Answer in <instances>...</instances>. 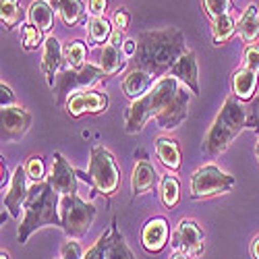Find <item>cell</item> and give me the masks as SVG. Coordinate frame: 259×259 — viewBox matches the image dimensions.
Segmentation results:
<instances>
[{
    "instance_id": "obj_20",
    "label": "cell",
    "mask_w": 259,
    "mask_h": 259,
    "mask_svg": "<svg viewBox=\"0 0 259 259\" xmlns=\"http://www.w3.org/2000/svg\"><path fill=\"white\" fill-rule=\"evenodd\" d=\"M154 85H156V79L149 73H145L141 69H131L122 79V92L128 100L135 102V100L143 98Z\"/></svg>"
},
{
    "instance_id": "obj_5",
    "label": "cell",
    "mask_w": 259,
    "mask_h": 259,
    "mask_svg": "<svg viewBox=\"0 0 259 259\" xmlns=\"http://www.w3.org/2000/svg\"><path fill=\"white\" fill-rule=\"evenodd\" d=\"M77 177L83 179L85 183H90L96 193L106 197H112L120 187V168L114 160V156L108 152L102 145L92 147V158H90V168L88 175L77 172Z\"/></svg>"
},
{
    "instance_id": "obj_28",
    "label": "cell",
    "mask_w": 259,
    "mask_h": 259,
    "mask_svg": "<svg viewBox=\"0 0 259 259\" xmlns=\"http://www.w3.org/2000/svg\"><path fill=\"white\" fill-rule=\"evenodd\" d=\"M85 29H88V35H90V41L92 44H108L114 33L112 29V23L108 21L106 17H92L88 23H85Z\"/></svg>"
},
{
    "instance_id": "obj_19",
    "label": "cell",
    "mask_w": 259,
    "mask_h": 259,
    "mask_svg": "<svg viewBox=\"0 0 259 259\" xmlns=\"http://www.w3.org/2000/svg\"><path fill=\"white\" fill-rule=\"evenodd\" d=\"M257 85H259V75L253 73L247 67H239L232 77H230V88L232 96L241 102H253L257 96Z\"/></svg>"
},
{
    "instance_id": "obj_30",
    "label": "cell",
    "mask_w": 259,
    "mask_h": 259,
    "mask_svg": "<svg viewBox=\"0 0 259 259\" xmlns=\"http://www.w3.org/2000/svg\"><path fill=\"white\" fill-rule=\"evenodd\" d=\"M160 197H162V203L168 209H175L181 203V185H179L177 177H172V175H164L162 177V181H160Z\"/></svg>"
},
{
    "instance_id": "obj_23",
    "label": "cell",
    "mask_w": 259,
    "mask_h": 259,
    "mask_svg": "<svg viewBox=\"0 0 259 259\" xmlns=\"http://www.w3.org/2000/svg\"><path fill=\"white\" fill-rule=\"evenodd\" d=\"M236 33L241 35V39L247 46L255 44L259 39V9L255 5H249L241 15L239 23H236Z\"/></svg>"
},
{
    "instance_id": "obj_26",
    "label": "cell",
    "mask_w": 259,
    "mask_h": 259,
    "mask_svg": "<svg viewBox=\"0 0 259 259\" xmlns=\"http://www.w3.org/2000/svg\"><path fill=\"white\" fill-rule=\"evenodd\" d=\"M108 251H106V259H135L133 251L128 249L124 236L120 234L118 226H116V220H112V224L108 226Z\"/></svg>"
},
{
    "instance_id": "obj_18",
    "label": "cell",
    "mask_w": 259,
    "mask_h": 259,
    "mask_svg": "<svg viewBox=\"0 0 259 259\" xmlns=\"http://www.w3.org/2000/svg\"><path fill=\"white\" fill-rule=\"evenodd\" d=\"M64 64V52L56 35H48L44 41V56H41V73L46 75V81L50 88H54V79L62 71Z\"/></svg>"
},
{
    "instance_id": "obj_25",
    "label": "cell",
    "mask_w": 259,
    "mask_h": 259,
    "mask_svg": "<svg viewBox=\"0 0 259 259\" xmlns=\"http://www.w3.org/2000/svg\"><path fill=\"white\" fill-rule=\"evenodd\" d=\"M52 7L60 13V19L64 21V25H77L79 21H85V5L83 0H50ZM88 23V21H85Z\"/></svg>"
},
{
    "instance_id": "obj_10",
    "label": "cell",
    "mask_w": 259,
    "mask_h": 259,
    "mask_svg": "<svg viewBox=\"0 0 259 259\" xmlns=\"http://www.w3.org/2000/svg\"><path fill=\"white\" fill-rule=\"evenodd\" d=\"M0 126H3V131H0V139H3V143L19 141L29 131L31 114L25 110L23 106L0 108Z\"/></svg>"
},
{
    "instance_id": "obj_37",
    "label": "cell",
    "mask_w": 259,
    "mask_h": 259,
    "mask_svg": "<svg viewBox=\"0 0 259 259\" xmlns=\"http://www.w3.org/2000/svg\"><path fill=\"white\" fill-rule=\"evenodd\" d=\"M83 249L75 239H67L60 247V259H83Z\"/></svg>"
},
{
    "instance_id": "obj_34",
    "label": "cell",
    "mask_w": 259,
    "mask_h": 259,
    "mask_svg": "<svg viewBox=\"0 0 259 259\" xmlns=\"http://www.w3.org/2000/svg\"><path fill=\"white\" fill-rule=\"evenodd\" d=\"M203 3V11L205 15L213 21L220 15H228L230 11H234V3L232 0H201Z\"/></svg>"
},
{
    "instance_id": "obj_3",
    "label": "cell",
    "mask_w": 259,
    "mask_h": 259,
    "mask_svg": "<svg viewBox=\"0 0 259 259\" xmlns=\"http://www.w3.org/2000/svg\"><path fill=\"white\" fill-rule=\"evenodd\" d=\"M181 92V81L172 75H164L156 81V85L149 90L143 98L131 102V106L124 112V131L128 135L141 133L143 126L149 120H156L166 108L175 102V98Z\"/></svg>"
},
{
    "instance_id": "obj_47",
    "label": "cell",
    "mask_w": 259,
    "mask_h": 259,
    "mask_svg": "<svg viewBox=\"0 0 259 259\" xmlns=\"http://www.w3.org/2000/svg\"><path fill=\"white\" fill-rule=\"evenodd\" d=\"M0 259H11V255H9V253L3 249V251H0Z\"/></svg>"
},
{
    "instance_id": "obj_24",
    "label": "cell",
    "mask_w": 259,
    "mask_h": 259,
    "mask_svg": "<svg viewBox=\"0 0 259 259\" xmlns=\"http://www.w3.org/2000/svg\"><path fill=\"white\" fill-rule=\"evenodd\" d=\"M54 7L50 0H33L29 11H27V17H29V23H33L35 27H39L44 33H48L54 25Z\"/></svg>"
},
{
    "instance_id": "obj_43",
    "label": "cell",
    "mask_w": 259,
    "mask_h": 259,
    "mask_svg": "<svg viewBox=\"0 0 259 259\" xmlns=\"http://www.w3.org/2000/svg\"><path fill=\"white\" fill-rule=\"evenodd\" d=\"M124 37H122V31H116L114 29V33H112V37H110V41H108V44H112V46H116V48H122L124 46Z\"/></svg>"
},
{
    "instance_id": "obj_4",
    "label": "cell",
    "mask_w": 259,
    "mask_h": 259,
    "mask_svg": "<svg viewBox=\"0 0 259 259\" xmlns=\"http://www.w3.org/2000/svg\"><path fill=\"white\" fill-rule=\"evenodd\" d=\"M247 108L243 106L241 100H236L234 96H228L224 100L222 110L218 112L215 120L207 128V133L203 137V154L207 156H220L232 145V141L243 133V128H247Z\"/></svg>"
},
{
    "instance_id": "obj_17",
    "label": "cell",
    "mask_w": 259,
    "mask_h": 259,
    "mask_svg": "<svg viewBox=\"0 0 259 259\" xmlns=\"http://www.w3.org/2000/svg\"><path fill=\"white\" fill-rule=\"evenodd\" d=\"M189 100H191V92L187 88H181L179 96L175 98L166 110L156 118L158 126L164 128V131H172V128H177L181 122L187 120V114H189Z\"/></svg>"
},
{
    "instance_id": "obj_31",
    "label": "cell",
    "mask_w": 259,
    "mask_h": 259,
    "mask_svg": "<svg viewBox=\"0 0 259 259\" xmlns=\"http://www.w3.org/2000/svg\"><path fill=\"white\" fill-rule=\"evenodd\" d=\"M21 0H0V21L5 29H13L21 23Z\"/></svg>"
},
{
    "instance_id": "obj_32",
    "label": "cell",
    "mask_w": 259,
    "mask_h": 259,
    "mask_svg": "<svg viewBox=\"0 0 259 259\" xmlns=\"http://www.w3.org/2000/svg\"><path fill=\"white\" fill-rule=\"evenodd\" d=\"M44 31H41L39 27H35L33 23H25L23 29H21V44H23V48L27 52H33L37 50L39 46H44Z\"/></svg>"
},
{
    "instance_id": "obj_39",
    "label": "cell",
    "mask_w": 259,
    "mask_h": 259,
    "mask_svg": "<svg viewBox=\"0 0 259 259\" xmlns=\"http://www.w3.org/2000/svg\"><path fill=\"white\" fill-rule=\"evenodd\" d=\"M247 128H251L253 133L259 135V94L255 96V100L251 102V106L247 108Z\"/></svg>"
},
{
    "instance_id": "obj_38",
    "label": "cell",
    "mask_w": 259,
    "mask_h": 259,
    "mask_svg": "<svg viewBox=\"0 0 259 259\" xmlns=\"http://www.w3.org/2000/svg\"><path fill=\"white\" fill-rule=\"evenodd\" d=\"M112 25H114L116 31H122V33L128 29V25H131V13H128L126 7H118V9L114 11Z\"/></svg>"
},
{
    "instance_id": "obj_48",
    "label": "cell",
    "mask_w": 259,
    "mask_h": 259,
    "mask_svg": "<svg viewBox=\"0 0 259 259\" xmlns=\"http://www.w3.org/2000/svg\"><path fill=\"white\" fill-rule=\"evenodd\" d=\"M255 158H257V162H259V139H257V143H255Z\"/></svg>"
},
{
    "instance_id": "obj_8",
    "label": "cell",
    "mask_w": 259,
    "mask_h": 259,
    "mask_svg": "<svg viewBox=\"0 0 259 259\" xmlns=\"http://www.w3.org/2000/svg\"><path fill=\"white\" fill-rule=\"evenodd\" d=\"M236 185V179L228 172L220 170L215 164H203L191 175V199H209L224 195Z\"/></svg>"
},
{
    "instance_id": "obj_22",
    "label": "cell",
    "mask_w": 259,
    "mask_h": 259,
    "mask_svg": "<svg viewBox=\"0 0 259 259\" xmlns=\"http://www.w3.org/2000/svg\"><path fill=\"white\" fill-rule=\"evenodd\" d=\"M98 67L106 73V77L118 75V73L126 67L122 48H116V46H112V44H104V46L98 50Z\"/></svg>"
},
{
    "instance_id": "obj_13",
    "label": "cell",
    "mask_w": 259,
    "mask_h": 259,
    "mask_svg": "<svg viewBox=\"0 0 259 259\" xmlns=\"http://www.w3.org/2000/svg\"><path fill=\"white\" fill-rule=\"evenodd\" d=\"M158 181H160V177H158V170H156L154 162L149 160V156L143 152V149H137L135 152L133 175H131V193H133V197L149 193L158 185Z\"/></svg>"
},
{
    "instance_id": "obj_44",
    "label": "cell",
    "mask_w": 259,
    "mask_h": 259,
    "mask_svg": "<svg viewBox=\"0 0 259 259\" xmlns=\"http://www.w3.org/2000/svg\"><path fill=\"white\" fill-rule=\"evenodd\" d=\"M0 172H3V181H0V185H3V189H5V185H9V183L13 181V177L9 175V168H7L5 160H3V162H0Z\"/></svg>"
},
{
    "instance_id": "obj_2",
    "label": "cell",
    "mask_w": 259,
    "mask_h": 259,
    "mask_svg": "<svg viewBox=\"0 0 259 259\" xmlns=\"http://www.w3.org/2000/svg\"><path fill=\"white\" fill-rule=\"evenodd\" d=\"M60 197L58 193L50 187L48 181L44 183H31L27 199L23 205V220L19 222V232L17 241L21 245H25L29 241V236L44 226H60Z\"/></svg>"
},
{
    "instance_id": "obj_9",
    "label": "cell",
    "mask_w": 259,
    "mask_h": 259,
    "mask_svg": "<svg viewBox=\"0 0 259 259\" xmlns=\"http://www.w3.org/2000/svg\"><path fill=\"white\" fill-rule=\"evenodd\" d=\"M170 247L175 251L187 253L189 257H199L205 251V232L195 220L185 218L170 234Z\"/></svg>"
},
{
    "instance_id": "obj_12",
    "label": "cell",
    "mask_w": 259,
    "mask_h": 259,
    "mask_svg": "<svg viewBox=\"0 0 259 259\" xmlns=\"http://www.w3.org/2000/svg\"><path fill=\"white\" fill-rule=\"evenodd\" d=\"M170 241V226L164 215L149 218L141 228V249L147 255H160Z\"/></svg>"
},
{
    "instance_id": "obj_35",
    "label": "cell",
    "mask_w": 259,
    "mask_h": 259,
    "mask_svg": "<svg viewBox=\"0 0 259 259\" xmlns=\"http://www.w3.org/2000/svg\"><path fill=\"white\" fill-rule=\"evenodd\" d=\"M108 236H110V232H104L100 239L94 243L92 249H88V253L83 255V259H106V251H108Z\"/></svg>"
},
{
    "instance_id": "obj_1",
    "label": "cell",
    "mask_w": 259,
    "mask_h": 259,
    "mask_svg": "<svg viewBox=\"0 0 259 259\" xmlns=\"http://www.w3.org/2000/svg\"><path fill=\"white\" fill-rule=\"evenodd\" d=\"M185 52L187 39L177 27L141 31L137 35V52L133 56L131 69H141L158 81L170 73Z\"/></svg>"
},
{
    "instance_id": "obj_6",
    "label": "cell",
    "mask_w": 259,
    "mask_h": 259,
    "mask_svg": "<svg viewBox=\"0 0 259 259\" xmlns=\"http://www.w3.org/2000/svg\"><path fill=\"white\" fill-rule=\"evenodd\" d=\"M108 77L106 73L98 67V64H85L83 69H69L64 67L56 79H54V94H56V104L60 108H64L67 100L77 94V92H85V90H96V85L104 83Z\"/></svg>"
},
{
    "instance_id": "obj_41",
    "label": "cell",
    "mask_w": 259,
    "mask_h": 259,
    "mask_svg": "<svg viewBox=\"0 0 259 259\" xmlns=\"http://www.w3.org/2000/svg\"><path fill=\"white\" fill-rule=\"evenodd\" d=\"M108 9V0H90V15L92 17H104Z\"/></svg>"
},
{
    "instance_id": "obj_36",
    "label": "cell",
    "mask_w": 259,
    "mask_h": 259,
    "mask_svg": "<svg viewBox=\"0 0 259 259\" xmlns=\"http://www.w3.org/2000/svg\"><path fill=\"white\" fill-rule=\"evenodd\" d=\"M243 67L259 75V44H249L243 52Z\"/></svg>"
},
{
    "instance_id": "obj_14",
    "label": "cell",
    "mask_w": 259,
    "mask_h": 259,
    "mask_svg": "<svg viewBox=\"0 0 259 259\" xmlns=\"http://www.w3.org/2000/svg\"><path fill=\"white\" fill-rule=\"evenodd\" d=\"M48 183L58 195H75L77 189H79L77 170L69 164V160L64 158L60 152L54 154V164H52V170H50Z\"/></svg>"
},
{
    "instance_id": "obj_27",
    "label": "cell",
    "mask_w": 259,
    "mask_h": 259,
    "mask_svg": "<svg viewBox=\"0 0 259 259\" xmlns=\"http://www.w3.org/2000/svg\"><path fill=\"white\" fill-rule=\"evenodd\" d=\"M236 33V21L234 17L228 15H220L211 21V39L213 46H224L226 41L232 39V35Z\"/></svg>"
},
{
    "instance_id": "obj_40",
    "label": "cell",
    "mask_w": 259,
    "mask_h": 259,
    "mask_svg": "<svg viewBox=\"0 0 259 259\" xmlns=\"http://www.w3.org/2000/svg\"><path fill=\"white\" fill-rule=\"evenodd\" d=\"M9 106H17V98H15L13 90L3 81L0 83V108H9Z\"/></svg>"
},
{
    "instance_id": "obj_33",
    "label": "cell",
    "mask_w": 259,
    "mask_h": 259,
    "mask_svg": "<svg viewBox=\"0 0 259 259\" xmlns=\"http://www.w3.org/2000/svg\"><path fill=\"white\" fill-rule=\"evenodd\" d=\"M25 172H27V179L31 183H44V181H48V177H46V164H44V158H41V156H31L25 162Z\"/></svg>"
},
{
    "instance_id": "obj_42",
    "label": "cell",
    "mask_w": 259,
    "mask_h": 259,
    "mask_svg": "<svg viewBox=\"0 0 259 259\" xmlns=\"http://www.w3.org/2000/svg\"><path fill=\"white\" fill-rule=\"evenodd\" d=\"M122 52H124V56L133 58L135 52H137V39H126V41H124V46H122Z\"/></svg>"
},
{
    "instance_id": "obj_7",
    "label": "cell",
    "mask_w": 259,
    "mask_h": 259,
    "mask_svg": "<svg viewBox=\"0 0 259 259\" xmlns=\"http://www.w3.org/2000/svg\"><path fill=\"white\" fill-rule=\"evenodd\" d=\"M98 209L94 203L83 201L77 193L75 195H62L60 197V228L67 234V239H83L90 232L96 222Z\"/></svg>"
},
{
    "instance_id": "obj_15",
    "label": "cell",
    "mask_w": 259,
    "mask_h": 259,
    "mask_svg": "<svg viewBox=\"0 0 259 259\" xmlns=\"http://www.w3.org/2000/svg\"><path fill=\"white\" fill-rule=\"evenodd\" d=\"M27 193H29V187H27L25 166H17L15 175H13V181H11V189L5 195V207L9 209L11 218H15L19 222H21V209H23V205H25Z\"/></svg>"
},
{
    "instance_id": "obj_21",
    "label": "cell",
    "mask_w": 259,
    "mask_h": 259,
    "mask_svg": "<svg viewBox=\"0 0 259 259\" xmlns=\"http://www.w3.org/2000/svg\"><path fill=\"white\" fill-rule=\"evenodd\" d=\"M156 156L162 162V166L170 172H179L183 158H181V145L177 139L170 137H158L156 139Z\"/></svg>"
},
{
    "instance_id": "obj_45",
    "label": "cell",
    "mask_w": 259,
    "mask_h": 259,
    "mask_svg": "<svg viewBox=\"0 0 259 259\" xmlns=\"http://www.w3.org/2000/svg\"><path fill=\"white\" fill-rule=\"evenodd\" d=\"M251 257L259 259V236H255V239L251 241Z\"/></svg>"
},
{
    "instance_id": "obj_11",
    "label": "cell",
    "mask_w": 259,
    "mask_h": 259,
    "mask_svg": "<svg viewBox=\"0 0 259 259\" xmlns=\"http://www.w3.org/2000/svg\"><path fill=\"white\" fill-rule=\"evenodd\" d=\"M64 110L71 118H79L83 114H102L108 110V94L100 90L77 92L67 100Z\"/></svg>"
},
{
    "instance_id": "obj_46",
    "label": "cell",
    "mask_w": 259,
    "mask_h": 259,
    "mask_svg": "<svg viewBox=\"0 0 259 259\" xmlns=\"http://www.w3.org/2000/svg\"><path fill=\"white\" fill-rule=\"evenodd\" d=\"M170 259H193V257H189L187 253H181V251H175L172 253V257Z\"/></svg>"
},
{
    "instance_id": "obj_29",
    "label": "cell",
    "mask_w": 259,
    "mask_h": 259,
    "mask_svg": "<svg viewBox=\"0 0 259 259\" xmlns=\"http://www.w3.org/2000/svg\"><path fill=\"white\" fill-rule=\"evenodd\" d=\"M64 52V64L69 69H83L88 64V46L83 39H73L62 46Z\"/></svg>"
},
{
    "instance_id": "obj_16",
    "label": "cell",
    "mask_w": 259,
    "mask_h": 259,
    "mask_svg": "<svg viewBox=\"0 0 259 259\" xmlns=\"http://www.w3.org/2000/svg\"><path fill=\"white\" fill-rule=\"evenodd\" d=\"M172 77H177L185 88L193 94V96H199V69H197V54L193 50H187L179 60L177 64L170 69Z\"/></svg>"
}]
</instances>
